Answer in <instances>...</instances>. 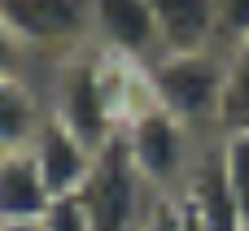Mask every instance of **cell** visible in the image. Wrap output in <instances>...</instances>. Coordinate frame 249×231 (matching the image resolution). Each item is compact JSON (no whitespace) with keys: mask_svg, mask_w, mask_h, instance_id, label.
Segmentation results:
<instances>
[{"mask_svg":"<svg viewBox=\"0 0 249 231\" xmlns=\"http://www.w3.org/2000/svg\"><path fill=\"white\" fill-rule=\"evenodd\" d=\"M153 100L179 118L193 135L210 140L223 131V92H228V57L219 48L201 52H158L149 66Z\"/></svg>","mask_w":249,"mask_h":231,"instance_id":"1","label":"cell"},{"mask_svg":"<svg viewBox=\"0 0 249 231\" xmlns=\"http://www.w3.org/2000/svg\"><path fill=\"white\" fill-rule=\"evenodd\" d=\"M44 105L48 118L61 122L70 135H79L88 148H105L118 135V118L101 79V61L96 48H79L70 57H57L44 74Z\"/></svg>","mask_w":249,"mask_h":231,"instance_id":"2","label":"cell"},{"mask_svg":"<svg viewBox=\"0 0 249 231\" xmlns=\"http://www.w3.org/2000/svg\"><path fill=\"white\" fill-rule=\"evenodd\" d=\"M79 197L88 205L92 231H144L149 214H153V201L166 197V192L149 188V179L136 170L123 135H114L96 153V166H92V175H88Z\"/></svg>","mask_w":249,"mask_h":231,"instance_id":"3","label":"cell"},{"mask_svg":"<svg viewBox=\"0 0 249 231\" xmlns=\"http://www.w3.org/2000/svg\"><path fill=\"white\" fill-rule=\"evenodd\" d=\"M136 170L149 179L153 192H179L197 153H201V135H193L179 118H171L158 100L149 109H140L136 118H127V127L118 131Z\"/></svg>","mask_w":249,"mask_h":231,"instance_id":"4","label":"cell"},{"mask_svg":"<svg viewBox=\"0 0 249 231\" xmlns=\"http://www.w3.org/2000/svg\"><path fill=\"white\" fill-rule=\"evenodd\" d=\"M0 17L39 57L92 48V0H0Z\"/></svg>","mask_w":249,"mask_h":231,"instance_id":"5","label":"cell"},{"mask_svg":"<svg viewBox=\"0 0 249 231\" xmlns=\"http://www.w3.org/2000/svg\"><path fill=\"white\" fill-rule=\"evenodd\" d=\"M92 48L149 66L162 52V31L149 0H92Z\"/></svg>","mask_w":249,"mask_h":231,"instance_id":"6","label":"cell"},{"mask_svg":"<svg viewBox=\"0 0 249 231\" xmlns=\"http://www.w3.org/2000/svg\"><path fill=\"white\" fill-rule=\"evenodd\" d=\"M26 153H31V162H35V170H39V179H44V188H48L53 201L79 197L83 183H88V175H92V166H96V148H88L79 135H70L53 118L39 127V135L31 140Z\"/></svg>","mask_w":249,"mask_h":231,"instance_id":"7","label":"cell"},{"mask_svg":"<svg viewBox=\"0 0 249 231\" xmlns=\"http://www.w3.org/2000/svg\"><path fill=\"white\" fill-rule=\"evenodd\" d=\"M179 197H184V205L197 214V223L206 231H245V218H241L236 197H232V188H228V175H223L214 135L201 144V153H197V162H193V170H188Z\"/></svg>","mask_w":249,"mask_h":231,"instance_id":"8","label":"cell"},{"mask_svg":"<svg viewBox=\"0 0 249 231\" xmlns=\"http://www.w3.org/2000/svg\"><path fill=\"white\" fill-rule=\"evenodd\" d=\"M162 52H201L214 48V0H149Z\"/></svg>","mask_w":249,"mask_h":231,"instance_id":"9","label":"cell"},{"mask_svg":"<svg viewBox=\"0 0 249 231\" xmlns=\"http://www.w3.org/2000/svg\"><path fill=\"white\" fill-rule=\"evenodd\" d=\"M44 122H48V105H44V92L35 83L0 79V148L26 153Z\"/></svg>","mask_w":249,"mask_h":231,"instance_id":"10","label":"cell"},{"mask_svg":"<svg viewBox=\"0 0 249 231\" xmlns=\"http://www.w3.org/2000/svg\"><path fill=\"white\" fill-rule=\"evenodd\" d=\"M53 205L31 153H4L0 162V223L4 218H44Z\"/></svg>","mask_w":249,"mask_h":231,"instance_id":"11","label":"cell"},{"mask_svg":"<svg viewBox=\"0 0 249 231\" xmlns=\"http://www.w3.org/2000/svg\"><path fill=\"white\" fill-rule=\"evenodd\" d=\"M57 57H39L4 17H0V79H18V83H35L44 92V74Z\"/></svg>","mask_w":249,"mask_h":231,"instance_id":"12","label":"cell"},{"mask_svg":"<svg viewBox=\"0 0 249 231\" xmlns=\"http://www.w3.org/2000/svg\"><path fill=\"white\" fill-rule=\"evenodd\" d=\"M214 144H219V162H223L228 188L236 197V210L249 227V131H219Z\"/></svg>","mask_w":249,"mask_h":231,"instance_id":"13","label":"cell"},{"mask_svg":"<svg viewBox=\"0 0 249 231\" xmlns=\"http://www.w3.org/2000/svg\"><path fill=\"white\" fill-rule=\"evenodd\" d=\"M228 57V92H223V131H249V44Z\"/></svg>","mask_w":249,"mask_h":231,"instance_id":"14","label":"cell"},{"mask_svg":"<svg viewBox=\"0 0 249 231\" xmlns=\"http://www.w3.org/2000/svg\"><path fill=\"white\" fill-rule=\"evenodd\" d=\"M249 44V0H214V48L232 52Z\"/></svg>","mask_w":249,"mask_h":231,"instance_id":"15","label":"cell"},{"mask_svg":"<svg viewBox=\"0 0 249 231\" xmlns=\"http://www.w3.org/2000/svg\"><path fill=\"white\" fill-rule=\"evenodd\" d=\"M44 231H92V218H88L83 197H61V201H53L48 214H44Z\"/></svg>","mask_w":249,"mask_h":231,"instance_id":"16","label":"cell"},{"mask_svg":"<svg viewBox=\"0 0 249 231\" xmlns=\"http://www.w3.org/2000/svg\"><path fill=\"white\" fill-rule=\"evenodd\" d=\"M0 231H44V218H4Z\"/></svg>","mask_w":249,"mask_h":231,"instance_id":"17","label":"cell"},{"mask_svg":"<svg viewBox=\"0 0 249 231\" xmlns=\"http://www.w3.org/2000/svg\"><path fill=\"white\" fill-rule=\"evenodd\" d=\"M0 162H4V148H0Z\"/></svg>","mask_w":249,"mask_h":231,"instance_id":"18","label":"cell"},{"mask_svg":"<svg viewBox=\"0 0 249 231\" xmlns=\"http://www.w3.org/2000/svg\"><path fill=\"white\" fill-rule=\"evenodd\" d=\"M245 231H249V227H245Z\"/></svg>","mask_w":249,"mask_h":231,"instance_id":"19","label":"cell"}]
</instances>
